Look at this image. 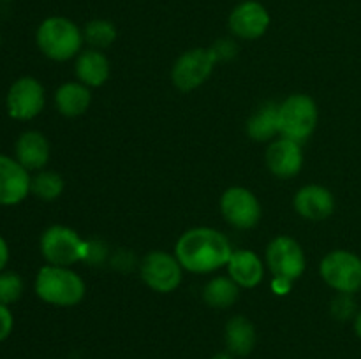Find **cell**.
I'll list each match as a JSON object with an SVG mask.
<instances>
[{
  "label": "cell",
  "mask_w": 361,
  "mask_h": 359,
  "mask_svg": "<svg viewBox=\"0 0 361 359\" xmlns=\"http://www.w3.org/2000/svg\"><path fill=\"white\" fill-rule=\"evenodd\" d=\"M231 253L228 238L210 227H196L183 232L175 246L178 263L192 273H210L228 266Z\"/></svg>",
  "instance_id": "6da1fadb"
},
{
  "label": "cell",
  "mask_w": 361,
  "mask_h": 359,
  "mask_svg": "<svg viewBox=\"0 0 361 359\" xmlns=\"http://www.w3.org/2000/svg\"><path fill=\"white\" fill-rule=\"evenodd\" d=\"M35 292L44 303L55 306H74L85 298L83 278L63 266H44L35 278Z\"/></svg>",
  "instance_id": "7a4b0ae2"
},
{
  "label": "cell",
  "mask_w": 361,
  "mask_h": 359,
  "mask_svg": "<svg viewBox=\"0 0 361 359\" xmlns=\"http://www.w3.org/2000/svg\"><path fill=\"white\" fill-rule=\"evenodd\" d=\"M37 46L48 58L66 62L81 51L83 34L74 21L62 16L46 18L37 28Z\"/></svg>",
  "instance_id": "3957f363"
},
{
  "label": "cell",
  "mask_w": 361,
  "mask_h": 359,
  "mask_svg": "<svg viewBox=\"0 0 361 359\" xmlns=\"http://www.w3.org/2000/svg\"><path fill=\"white\" fill-rule=\"evenodd\" d=\"M317 125V106L305 94L289 95L279 106V130L288 139L302 143L312 136Z\"/></svg>",
  "instance_id": "277c9868"
},
{
  "label": "cell",
  "mask_w": 361,
  "mask_h": 359,
  "mask_svg": "<svg viewBox=\"0 0 361 359\" xmlns=\"http://www.w3.org/2000/svg\"><path fill=\"white\" fill-rule=\"evenodd\" d=\"M41 253L53 266H71L87 256V243L66 225H51L41 236Z\"/></svg>",
  "instance_id": "5b68a950"
},
{
  "label": "cell",
  "mask_w": 361,
  "mask_h": 359,
  "mask_svg": "<svg viewBox=\"0 0 361 359\" xmlns=\"http://www.w3.org/2000/svg\"><path fill=\"white\" fill-rule=\"evenodd\" d=\"M321 277L337 292L355 294L361 289V257L349 250H334L321 260Z\"/></svg>",
  "instance_id": "8992f818"
},
{
  "label": "cell",
  "mask_w": 361,
  "mask_h": 359,
  "mask_svg": "<svg viewBox=\"0 0 361 359\" xmlns=\"http://www.w3.org/2000/svg\"><path fill=\"white\" fill-rule=\"evenodd\" d=\"M219 60L212 48L189 49L182 56H178V60L173 65V84L182 92H190L194 88L201 87L210 77L214 65Z\"/></svg>",
  "instance_id": "52a82bcc"
},
{
  "label": "cell",
  "mask_w": 361,
  "mask_h": 359,
  "mask_svg": "<svg viewBox=\"0 0 361 359\" xmlns=\"http://www.w3.org/2000/svg\"><path fill=\"white\" fill-rule=\"evenodd\" d=\"M267 264L275 278L295 282L305 271V253L298 241L289 236H277L267 248Z\"/></svg>",
  "instance_id": "ba28073f"
},
{
  "label": "cell",
  "mask_w": 361,
  "mask_h": 359,
  "mask_svg": "<svg viewBox=\"0 0 361 359\" xmlns=\"http://www.w3.org/2000/svg\"><path fill=\"white\" fill-rule=\"evenodd\" d=\"M141 278L155 292H173L182 284V264L176 257L154 250L141 260Z\"/></svg>",
  "instance_id": "9c48e42d"
},
{
  "label": "cell",
  "mask_w": 361,
  "mask_h": 359,
  "mask_svg": "<svg viewBox=\"0 0 361 359\" xmlns=\"http://www.w3.org/2000/svg\"><path fill=\"white\" fill-rule=\"evenodd\" d=\"M6 106L7 113L14 120L35 118L44 108V88L35 77H20L11 84Z\"/></svg>",
  "instance_id": "30bf717a"
},
{
  "label": "cell",
  "mask_w": 361,
  "mask_h": 359,
  "mask_svg": "<svg viewBox=\"0 0 361 359\" xmlns=\"http://www.w3.org/2000/svg\"><path fill=\"white\" fill-rule=\"evenodd\" d=\"M221 211L226 220L238 229L256 227L261 220V204L257 197L243 187H231L221 197Z\"/></svg>",
  "instance_id": "8fae6325"
},
{
  "label": "cell",
  "mask_w": 361,
  "mask_h": 359,
  "mask_svg": "<svg viewBox=\"0 0 361 359\" xmlns=\"http://www.w3.org/2000/svg\"><path fill=\"white\" fill-rule=\"evenodd\" d=\"M270 27V14L263 4L256 0H243L233 9L229 16V28L233 35L245 41L259 39Z\"/></svg>",
  "instance_id": "7c38bea8"
},
{
  "label": "cell",
  "mask_w": 361,
  "mask_h": 359,
  "mask_svg": "<svg viewBox=\"0 0 361 359\" xmlns=\"http://www.w3.org/2000/svg\"><path fill=\"white\" fill-rule=\"evenodd\" d=\"M32 178L14 158L0 155V204L13 206L21 203L30 192Z\"/></svg>",
  "instance_id": "4fadbf2b"
},
{
  "label": "cell",
  "mask_w": 361,
  "mask_h": 359,
  "mask_svg": "<svg viewBox=\"0 0 361 359\" xmlns=\"http://www.w3.org/2000/svg\"><path fill=\"white\" fill-rule=\"evenodd\" d=\"M267 165L279 178H293L303 165V153L300 143L282 137L274 141L267 150Z\"/></svg>",
  "instance_id": "5bb4252c"
},
{
  "label": "cell",
  "mask_w": 361,
  "mask_h": 359,
  "mask_svg": "<svg viewBox=\"0 0 361 359\" xmlns=\"http://www.w3.org/2000/svg\"><path fill=\"white\" fill-rule=\"evenodd\" d=\"M293 204L303 218L319 222L334 213L335 197L326 187L307 185L296 192Z\"/></svg>",
  "instance_id": "9a60e30c"
},
{
  "label": "cell",
  "mask_w": 361,
  "mask_h": 359,
  "mask_svg": "<svg viewBox=\"0 0 361 359\" xmlns=\"http://www.w3.org/2000/svg\"><path fill=\"white\" fill-rule=\"evenodd\" d=\"M16 160L27 171L41 169L49 160V143L37 130H27L16 141Z\"/></svg>",
  "instance_id": "2e32d148"
},
{
  "label": "cell",
  "mask_w": 361,
  "mask_h": 359,
  "mask_svg": "<svg viewBox=\"0 0 361 359\" xmlns=\"http://www.w3.org/2000/svg\"><path fill=\"white\" fill-rule=\"evenodd\" d=\"M228 273L240 287L250 289L263 280L264 266L259 257L250 250H236L229 257Z\"/></svg>",
  "instance_id": "e0dca14e"
},
{
  "label": "cell",
  "mask_w": 361,
  "mask_h": 359,
  "mask_svg": "<svg viewBox=\"0 0 361 359\" xmlns=\"http://www.w3.org/2000/svg\"><path fill=\"white\" fill-rule=\"evenodd\" d=\"M109 73V60L97 49H87L78 55L76 76L87 87H102L108 81Z\"/></svg>",
  "instance_id": "ac0fdd59"
},
{
  "label": "cell",
  "mask_w": 361,
  "mask_h": 359,
  "mask_svg": "<svg viewBox=\"0 0 361 359\" xmlns=\"http://www.w3.org/2000/svg\"><path fill=\"white\" fill-rule=\"evenodd\" d=\"M224 338L228 352L238 358H245L256 347V327L247 317L236 315L226 324Z\"/></svg>",
  "instance_id": "d6986e66"
},
{
  "label": "cell",
  "mask_w": 361,
  "mask_h": 359,
  "mask_svg": "<svg viewBox=\"0 0 361 359\" xmlns=\"http://www.w3.org/2000/svg\"><path fill=\"white\" fill-rule=\"evenodd\" d=\"M92 94L83 83H63L55 94L56 109L63 116H80L88 109Z\"/></svg>",
  "instance_id": "ffe728a7"
},
{
  "label": "cell",
  "mask_w": 361,
  "mask_h": 359,
  "mask_svg": "<svg viewBox=\"0 0 361 359\" xmlns=\"http://www.w3.org/2000/svg\"><path fill=\"white\" fill-rule=\"evenodd\" d=\"M279 132V106L274 102L261 106L247 122V134L254 141H268Z\"/></svg>",
  "instance_id": "44dd1931"
},
{
  "label": "cell",
  "mask_w": 361,
  "mask_h": 359,
  "mask_svg": "<svg viewBox=\"0 0 361 359\" xmlns=\"http://www.w3.org/2000/svg\"><path fill=\"white\" fill-rule=\"evenodd\" d=\"M238 284L233 278L226 277H215L214 280L208 282L204 285L203 299L207 305L212 308H231L236 301H238Z\"/></svg>",
  "instance_id": "7402d4cb"
},
{
  "label": "cell",
  "mask_w": 361,
  "mask_h": 359,
  "mask_svg": "<svg viewBox=\"0 0 361 359\" xmlns=\"http://www.w3.org/2000/svg\"><path fill=\"white\" fill-rule=\"evenodd\" d=\"M83 37L94 48H108L115 42L116 28L108 20H92L85 27Z\"/></svg>",
  "instance_id": "603a6c76"
},
{
  "label": "cell",
  "mask_w": 361,
  "mask_h": 359,
  "mask_svg": "<svg viewBox=\"0 0 361 359\" xmlns=\"http://www.w3.org/2000/svg\"><path fill=\"white\" fill-rule=\"evenodd\" d=\"M30 190L41 199L53 201L63 192V180L56 172L42 171L35 178H32Z\"/></svg>",
  "instance_id": "cb8c5ba5"
},
{
  "label": "cell",
  "mask_w": 361,
  "mask_h": 359,
  "mask_svg": "<svg viewBox=\"0 0 361 359\" xmlns=\"http://www.w3.org/2000/svg\"><path fill=\"white\" fill-rule=\"evenodd\" d=\"M23 294V280L16 273H0V303L11 305Z\"/></svg>",
  "instance_id": "d4e9b609"
},
{
  "label": "cell",
  "mask_w": 361,
  "mask_h": 359,
  "mask_svg": "<svg viewBox=\"0 0 361 359\" xmlns=\"http://www.w3.org/2000/svg\"><path fill=\"white\" fill-rule=\"evenodd\" d=\"M356 301L353 294H345V292H338L337 298L331 301V315L341 322L356 317Z\"/></svg>",
  "instance_id": "484cf974"
},
{
  "label": "cell",
  "mask_w": 361,
  "mask_h": 359,
  "mask_svg": "<svg viewBox=\"0 0 361 359\" xmlns=\"http://www.w3.org/2000/svg\"><path fill=\"white\" fill-rule=\"evenodd\" d=\"M14 326V319H13V313L11 310L7 308V305H2L0 303V341L6 340L7 336L11 334Z\"/></svg>",
  "instance_id": "4316f807"
},
{
  "label": "cell",
  "mask_w": 361,
  "mask_h": 359,
  "mask_svg": "<svg viewBox=\"0 0 361 359\" xmlns=\"http://www.w3.org/2000/svg\"><path fill=\"white\" fill-rule=\"evenodd\" d=\"M212 49H214L217 60L233 58V56H235V53H236L235 42L229 41V39H221V41H217L214 46H212Z\"/></svg>",
  "instance_id": "83f0119b"
},
{
  "label": "cell",
  "mask_w": 361,
  "mask_h": 359,
  "mask_svg": "<svg viewBox=\"0 0 361 359\" xmlns=\"http://www.w3.org/2000/svg\"><path fill=\"white\" fill-rule=\"evenodd\" d=\"M291 285H293V282L282 280V278H275L274 291L277 292V294H288V292L291 291Z\"/></svg>",
  "instance_id": "f1b7e54d"
},
{
  "label": "cell",
  "mask_w": 361,
  "mask_h": 359,
  "mask_svg": "<svg viewBox=\"0 0 361 359\" xmlns=\"http://www.w3.org/2000/svg\"><path fill=\"white\" fill-rule=\"evenodd\" d=\"M7 260H9V246H7L6 239L0 236V271L6 267Z\"/></svg>",
  "instance_id": "f546056e"
},
{
  "label": "cell",
  "mask_w": 361,
  "mask_h": 359,
  "mask_svg": "<svg viewBox=\"0 0 361 359\" xmlns=\"http://www.w3.org/2000/svg\"><path fill=\"white\" fill-rule=\"evenodd\" d=\"M355 333L358 334V338H361V310L355 317Z\"/></svg>",
  "instance_id": "4dcf8cb0"
},
{
  "label": "cell",
  "mask_w": 361,
  "mask_h": 359,
  "mask_svg": "<svg viewBox=\"0 0 361 359\" xmlns=\"http://www.w3.org/2000/svg\"><path fill=\"white\" fill-rule=\"evenodd\" d=\"M212 359H235V355H233L231 352H219V354H215Z\"/></svg>",
  "instance_id": "1f68e13d"
},
{
  "label": "cell",
  "mask_w": 361,
  "mask_h": 359,
  "mask_svg": "<svg viewBox=\"0 0 361 359\" xmlns=\"http://www.w3.org/2000/svg\"><path fill=\"white\" fill-rule=\"evenodd\" d=\"M0 42H2V35H0Z\"/></svg>",
  "instance_id": "d6a6232c"
}]
</instances>
